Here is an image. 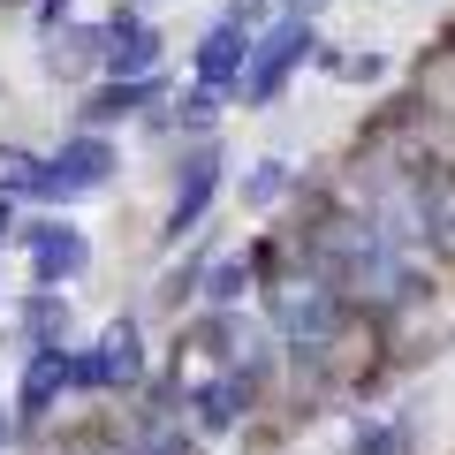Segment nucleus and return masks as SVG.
Instances as JSON below:
<instances>
[{
  "mask_svg": "<svg viewBox=\"0 0 455 455\" xmlns=\"http://www.w3.org/2000/svg\"><path fill=\"white\" fill-rule=\"evenodd\" d=\"M212 182H220V152H212V145H197L190 160H182V182H175V212H167V235H190V228H197V212H205Z\"/></svg>",
  "mask_w": 455,
  "mask_h": 455,
  "instance_id": "nucleus-8",
  "label": "nucleus"
},
{
  "mask_svg": "<svg viewBox=\"0 0 455 455\" xmlns=\"http://www.w3.org/2000/svg\"><path fill=\"white\" fill-rule=\"evenodd\" d=\"M212 114H220V92H212V84H197V92L182 99V122H190V130H205Z\"/></svg>",
  "mask_w": 455,
  "mask_h": 455,
  "instance_id": "nucleus-19",
  "label": "nucleus"
},
{
  "mask_svg": "<svg viewBox=\"0 0 455 455\" xmlns=\"http://www.w3.org/2000/svg\"><path fill=\"white\" fill-rule=\"evenodd\" d=\"M311 46H319V38H311V23H304V16H281L274 31L251 46V68H243V84H235V92H243L251 107H266V99L289 84V68H296V61H311Z\"/></svg>",
  "mask_w": 455,
  "mask_h": 455,
  "instance_id": "nucleus-2",
  "label": "nucleus"
},
{
  "mask_svg": "<svg viewBox=\"0 0 455 455\" xmlns=\"http://www.w3.org/2000/svg\"><path fill=\"white\" fill-rule=\"evenodd\" d=\"M243 410H251V372H220V379L197 387V425H205V433H228Z\"/></svg>",
  "mask_w": 455,
  "mask_h": 455,
  "instance_id": "nucleus-10",
  "label": "nucleus"
},
{
  "mask_svg": "<svg viewBox=\"0 0 455 455\" xmlns=\"http://www.w3.org/2000/svg\"><path fill=\"white\" fill-rule=\"evenodd\" d=\"M61 387H68V349H61V341H38V349H31V364H23V395H16V418H23V425L53 418Z\"/></svg>",
  "mask_w": 455,
  "mask_h": 455,
  "instance_id": "nucleus-6",
  "label": "nucleus"
},
{
  "mask_svg": "<svg viewBox=\"0 0 455 455\" xmlns=\"http://www.w3.org/2000/svg\"><path fill=\"white\" fill-rule=\"evenodd\" d=\"M281 190H289V167H281V160H259V175L243 182V197H251V205H274Z\"/></svg>",
  "mask_w": 455,
  "mask_h": 455,
  "instance_id": "nucleus-16",
  "label": "nucleus"
},
{
  "mask_svg": "<svg viewBox=\"0 0 455 455\" xmlns=\"http://www.w3.org/2000/svg\"><path fill=\"white\" fill-rule=\"evenodd\" d=\"M31 266H38V289H53V281H76L84 266H92V243H84L76 228L46 220V228H31Z\"/></svg>",
  "mask_w": 455,
  "mask_h": 455,
  "instance_id": "nucleus-7",
  "label": "nucleus"
},
{
  "mask_svg": "<svg viewBox=\"0 0 455 455\" xmlns=\"http://www.w3.org/2000/svg\"><path fill=\"white\" fill-rule=\"evenodd\" d=\"M289 8H304V0H289Z\"/></svg>",
  "mask_w": 455,
  "mask_h": 455,
  "instance_id": "nucleus-23",
  "label": "nucleus"
},
{
  "mask_svg": "<svg viewBox=\"0 0 455 455\" xmlns=\"http://www.w3.org/2000/svg\"><path fill=\"white\" fill-rule=\"evenodd\" d=\"M425 243L455 251V175H448V182H433V190H425Z\"/></svg>",
  "mask_w": 455,
  "mask_h": 455,
  "instance_id": "nucleus-14",
  "label": "nucleus"
},
{
  "mask_svg": "<svg viewBox=\"0 0 455 455\" xmlns=\"http://www.w3.org/2000/svg\"><path fill=\"white\" fill-rule=\"evenodd\" d=\"M243 289H251V259H228V266H212V281H205V296H212V304H235Z\"/></svg>",
  "mask_w": 455,
  "mask_h": 455,
  "instance_id": "nucleus-15",
  "label": "nucleus"
},
{
  "mask_svg": "<svg viewBox=\"0 0 455 455\" xmlns=\"http://www.w3.org/2000/svg\"><path fill=\"white\" fill-rule=\"evenodd\" d=\"M99 53H107V31H61L53 53H46V68H53V76H76V68H92Z\"/></svg>",
  "mask_w": 455,
  "mask_h": 455,
  "instance_id": "nucleus-13",
  "label": "nucleus"
},
{
  "mask_svg": "<svg viewBox=\"0 0 455 455\" xmlns=\"http://www.w3.org/2000/svg\"><path fill=\"white\" fill-rule=\"evenodd\" d=\"M137 379H145V349L130 319H114L92 357H68V387H137Z\"/></svg>",
  "mask_w": 455,
  "mask_h": 455,
  "instance_id": "nucleus-3",
  "label": "nucleus"
},
{
  "mask_svg": "<svg viewBox=\"0 0 455 455\" xmlns=\"http://www.w3.org/2000/svg\"><path fill=\"white\" fill-rule=\"evenodd\" d=\"M107 175H114V145L84 130V137H68V145L46 160V190L38 197H84V190H99Z\"/></svg>",
  "mask_w": 455,
  "mask_h": 455,
  "instance_id": "nucleus-4",
  "label": "nucleus"
},
{
  "mask_svg": "<svg viewBox=\"0 0 455 455\" xmlns=\"http://www.w3.org/2000/svg\"><path fill=\"white\" fill-rule=\"evenodd\" d=\"M61 455H145V448H130V440H76V448H61Z\"/></svg>",
  "mask_w": 455,
  "mask_h": 455,
  "instance_id": "nucleus-20",
  "label": "nucleus"
},
{
  "mask_svg": "<svg viewBox=\"0 0 455 455\" xmlns=\"http://www.w3.org/2000/svg\"><path fill=\"white\" fill-rule=\"evenodd\" d=\"M145 99H152V76H122V84H107V92H92L84 122H122V114H137Z\"/></svg>",
  "mask_w": 455,
  "mask_h": 455,
  "instance_id": "nucleus-11",
  "label": "nucleus"
},
{
  "mask_svg": "<svg viewBox=\"0 0 455 455\" xmlns=\"http://www.w3.org/2000/svg\"><path fill=\"white\" fill-rule=\"evenodd\" d=\"M61 8H68V0H38V23L53 31V16H61Z\"/></svg>",
  "mask_w": 455,
  "mask_h": 455,
  "instance_id": "nucleus-21",
  "label": "nucleus"
},
{
  "mask_svg": "<svg viewBox=\"0 0 455 455\" xmlns=\"http://www.w3.org/2000/svg\"><path fill=\"white\" fill-rule=\"evenodd\" d=\"M326 68L349 76V84H372V76H379V53H326Z\"/></svg>",
  "mask_w": 455,
  "mask_h": 455,
  "instance_id": "nucleus-18",
  "label": "nucleus"
},
{
  "mask_svg": "<svg viewBox=\"0 0 455 455\" xmlns=\"http://www.w3.org/2000/svg\"><path fill=\"white\" fill-rule=\"evenodd\" d=\"M46 190V160H31L23 145H0V197H38Z\"/></svg>",
  "mask_w": 455,
  "mask_h": 455,
  "instance_id": "nucleus-12",
  "label": "nucleus"
},
{
  "mask_svg": "<svg viewBox=\"0 0 455 455\" xmlns=\"http://www.w3.org/2000/svg\"><path fill=\"white\" fill-rule=\"evenodd\" d=\"M99 61L114 68V76H152V61H160V31H145L137 16H114L107 23V53Z\"/></svg>",
  "mask_w": 455,
  "mask_h": 455,
  "instance_id": "nucleus-9",
  "label": "nucleus"
},
{
  "mask_svg": "<svg viewBox=\"0 0 455 455\" xmlns=\"http://www.w3.org/2000/svg\"><path fill=\"white\" fill-rule=\"evenodd\" d=\"M266 304H274V326L289 334L296 364L326 357V349L341 341V319H349V311H341V289H334V281H319V274H289Z\"/></svg>",
  "mask_w": 455,
  "mask_h": 455,
  "instance_id": "nucleus-1",
  "label": "nucleus"
},
{
  "mask_svg": "<svg viewBox=\"0 0 455 455\" xmlns=\"http://www.w3.org/2000/svg\"><path fill=\"white\" fill-rule=\"evenodd\" d=\"M410 440H403V425H364L357 433V455H403Z\"/></svg>",
  "mask_w": 455,
  "mask_h": 455,
  "instance_id": "nucleus-17",
  "label": "nucleus"
},
{
  "mask_svg": "<svg viewBox=\"0 0 455 455\" xmlns=\"http://www.w3.org/2000/svg\"><path fill=\"white\" fill-rule=\"evenodd\" d=\"M0 440H8V418H0Z\"/></svg>",
  "mask_w": 455,
  "mask_h": 455,
  "instance_id": "nucleus-22",
  "label": "nucleus"
},
{
  "mask_svg": "<svg viewBox=\"0 0 455 455\" xmlns=\"http://www.w3.org/2000/svg\"><path fill=\"white\" fill-rule=\"evenodd\" d=\"M251 23H212L205 31V46H197V84H212V92H228V84H243V68H251Z\"/></svg>",
  "mask_w": 455,
  "mask_h": 455,
  "instance_id": "nucleus-5",
  "label": "nucleus"
}]
</instances>
